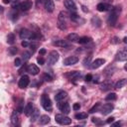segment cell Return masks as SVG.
<instances>
[{"label":"cell","mask_w":127,"mask_h":127,"mask_svg":"<svg viewBox=\"0 0 127 127\" xmlns=\"http://www.w3.org/2000/svg\"><path fill=\"white\" fill-rule=\"evenodd\" d=\"M7 43L9 45H13L15 43V35L13 33L8 34V36H7Z\"/></svg>","instance_id":"484cf974"},{"label":"cell","mask_w":127,"mask_h":127,"mask_svg":"<svg viewBox=\"0 0 127 127\" xmlns=\"http://www.w3.org/2000/svg\"><path fill=\"white\" fill-rule=\"evenodd\" d=\"M59 108L61 111L64 112V114H68L69 111H70V107H69V104L67 102H64L63 101H59V104H58Z\"/></svg>","instance_id":"8992f818"},{"label":"cell","mask_w":127,"mask_h":127,"mask_svg":"<svg viewBox=\"0 0 127 127\" xmlns=\"http://www.w3.org/2000/svg\"><path fill=\"white\" fill-rule=\"evenodd\" d=\"M91 24H92L94 27H100L101 21H100V19H99L97 16H94V17H92V19H91Z\"/></svg>","instance_id":"cb8c5ba5"},{"label":"cell","mask_w":127,"mask_h":127,"mask_svg":"<svg viewBox=\"0 0 127 127\" xmlns=\"http://www.w3.org/2000/svg\"><path fill=\"white\" fill-rule=\"evenodd\" d=\"M59 58H60V54L57 51H52L48 56V63L50 64H55L59 61Z\"/></svg>","instance_id":"5b68a950"},{"label":"cell","mask_w":127,"mask_h":127,"mask_svg":"<svg viewBox=\"0 0 127 127\" xmlns=\"http://www.w3.org/2000/svg\"><path fill=\"white\" fill-rule=\"evenodd\" d=\"M55 119H56V121L58 123H60L62 125H69L71 123V119L69 117L64 116L63 114H56Z\"/></svg>","instance_id":"277c9868"},{"label":"cell","mask_w":127,"mask_h":127,"mask_svg":"<svg viewBox=\"0 0 127 127\" xmlns=\"http://www.w3.org/2000/svg\"><path fill=\"white\" fill-rule=\"evenodd\" d=\"M70 20L73 21V22H78L79 21V16L75 12H71L70 13Z\"/></svg>","instance_id":"d6a6232c"},{"label":"cell","mask_w":127,"mask_h":127,"mask_svg":"<svg viewBox=\"0 0 127 127\" xmlns=\"http://www.w3.org/2000/svg\"><path fill=\"white\" fill-rule=\"evenodd\" d=\"M120 125H121V122H116L113 124V126H120Z\"/></svg>","instance_id":"f907efd6"},{"label":"cell","mask_w":127,"mask_h":127,"mask_svg":"<svg viewBox=\"0 0 127 127\" xmlns=\"http://www.w3.org/2000/svg\"><path fill=\"white\" fill-rule=\"evenodd\" d=\"M53 44H54V46L60 47V48H66V47H68V43L65 40H57Z\"/></svg>","instance_id":"d6986e66"},{"label":"cell","mask_w":127,"mask_h":127,"mask_svg":"<svg viewBox=\"0 0 127 127\" xmlns=\"http://www.w3.org/2000/svg\"><path fill=\"white\" fill-rule=\"evenodd\" d=\"M37 2H38V4H39V3H42V2L44 3V0H37Z\"/></svg>","instance_id":"f5cc1de1"},{"label":"cell","mask_w":127,"mask_h":127,"mask_svg":"<svg viewBox=\"0 0 127 127\" xmlns=\"http://www.w3.org/2000/svg\"><path fill=\"white\" fill-rule=\"evenodd\" d=\"M43 77H44V79H45L46 81H51V80L53 79V77H52L50 74H48V73H45Z\"/></svg>","instance_id":"f35d334b"},{"label":"cell","mask_w":127,"mask_h":127,"mask_svg":"<svg viewBox=\"0 0 127 127\" xmlns=\"http://www.w3.org/2000/svg\"><path fill=\"white\" fill-rule=\"evenodd\" d=\"M91 79H92V75H91V74L88 73V74L85 75V80H86V81H90Z\"/></svg>","instance_id":"7bdbcfd3"},{"label":"cell","mask_w":127,"mask_h":127,"mask_svg":"<svg viewBox=\"0 0 127 127\" xmlns=\"http://www.w3.org/2000/svg\"><path fill=\"white\" fill-rule=\"evenodd\" d=\"M33 6V2L32 0H24L23 2H21L19 4V8L22 10V11H28L32 8Z\"/></svg>","instance_id":"52a82bcc"},{"label":"cell","mask_w":127,"mask_h":127,"mask_svg":"<svg viewBox=\"0 0 127 127\" xmlns=\"http://www.w3.org/2000/svg\"><path fill=\"white\" fill-rule=\"evenodd\" d=\"M14 64H15V66H20L22 64V60L20 58H16L14 61Z\"/></svg>","instance_id":"74e56055"},{"label":"cell","mask_w":127,"mask_h":127,"mask_svg":"<svg viewBox=\"0 0 127 127\" xmlns=\"http://www.w3.org/2000/svg\"><path fill=\"white\" fill-rule=\"evenodd\" d=\"M119 42V40H118V38H116V37H114L112 40H111V43L112 44H117Z\"/></svg>","instance_id":"bcb514c9"},{"label":"cell","mask_w":127,"mask_h":127,"mask_svg":"<svg viewBox=\"0 0 127 127\" xmlns=\"http://www.w3.org/2000/svg\"><path fill=\"white\" fill-rule=\"evenodd\" d=\"M67 75H68L70 78H72V79H77V78L80 77L81 72H80V71H77V70H73V71H71L70 73H68Z\"/></svg>","instance_id":"7402d4cb"},{"label":"cell","mask_w":127,"mask_h":127,"mask_svg":"<svg viewBox=\"0 0 127 127\" xmlns=\"http://www.w3.org/2000/svg\"><path fill=\"white\" fill-rule=\"evenodd\" d=\"M57 26L60 30L64 31L66 29V22H65V14L62 11L60 12L59 16H58V22H57Z\"/></svg>","instance_id":"3957f363"},{"label":"cell","mask_w":127,"mask_h":127,"mask_svg":"<svg viewBox=\"0 0 127 127\" xmlns=\"http://www.w3.org/2000/svg\"><path fill=\"white\" fill-rule=\"evenodd\" d=\"M126 59H127V52H126L125 49L124 50H121V51H119L117 53V55H116V60L117 61L124 62V61H126Z\"/></svg>","instance_id":"5bb4252c"},{"label":"cell","mask_w":127,"mask_h":127,"mask_svg":"<svg viewBox=\"0 0 127 127\" xmlns=\"http://www.w3.org/2000/svg\"><path fill=\"white\" fill-rule=\"evenodd\" d=\"M22 56H23V60L24 61H28L31 58V53L30 52H24Z\"/></svg>","instance_id":"d590c367"},{"label":"cell","mask_w":127,"mask_h":127,"mask_svg":"<svg viewBox=\"0 0 127 127\" xmlns=\"http://www.w3.org/2000/svg\"><path fill=\"white\" fill-rule=\"evenodd\" d=\"M113 121H114V117H109V118L106 120V122H107V123H112Z\"/></svg>","instance_id":"7dc6e473"},{"label":"cell","mask_w":127,"mask_h":127,"mask_svg":"<svg viewBox=\"0 0 127 127\" xmlns=\"http://www.w3.org/2000/svg\"><path fill=\"white\" fill-rule=\"evenodd\" d=\"M72 109L75 110V111L79 110V109H80V104H79V103H74V104L72 105Z\"/></svg>","instance_id":"ab89813d"},{"label":"cell","mask_w":127,"mask_h":127,"mask_svg":"<svg viewBox=\"0 0 127 127\" xmlns=\"http://www.w3.org/2000/svg\"><path fill=\"white\" fill-rule=\"evenodd\" d=\"M126 84V79L125 78H122V79H119L116 83H115V88H122L124 85Z\"/></svg>","instance_id":"d4e9b609"},{"label":"cell","mask_w":127,"mask_h":127,"mask_svg":"<svg viewBox=\"0 0 127 127\" xmlns=\"http://www.w3.org/2000/svg\"><path fill=\"white\" fill-rule=\"evenodd\" d=\"M77 62H78V58L76 56H70V57H67L64 61V65H72V64H77Z\"/></svg>","instance_id":"30bf717a"},{"label":"cell","mask_w":127,"mask_h":127,"mask_svg":"<svg viewBox=\"0 0 127 127\" xmlns=\"http://www.w3.org/2000/svg\"><path fill=\"white\" fill-rule=\"evenodd\" d=\"M27 71H29V72H30L31 74H33V75H36V74L39 73L40 69H39V67H38L36 64H30L27 66Z\"/></svg>","instance_id":"9a60e30c"},{"label":"cell","mask_w":127,"mask_h":127,"mask_svg":"<svg viewBox=\"0 0 127 127\" xmlns=\"http://www.w3.org/2000/svg\"><path fill=\"white\" fill-rule=\"evenodd\" d=\"M103 64H105V60H104V59H95V60L91 63V67H92L93 69H95V68L100 67Z\"/></svg>","instance_id":"2e32d148"},{"label":"cell","mask_w":127,"mask_h":127,"mask_svg":"<svg viewBox=\"0 0 127 127\" xmlns=\"http://www.w3.org/2000/svg\"><path fill=\"white\" fill-rule=\"evenodd\" d=\"M41 102H42V106L46 111H51L53 109V104L52 101L50 99V97L46 94H43L41 97Z\"/></svg>","instance_id":"7a4b0ae2"},{"label":"cell","mask_w":127,"mask_h":127,"mask_svg":"<svg viewBox=\"0 0 127 127\" xmlns=\"http://www.w3.org/2000/svg\"><path fill=\"white\" fill-rule=\"evenodd\" d=\"M39 121H40V124H42V125H46V124L50 123L51 118H50L48 115H42V116L39 118Z\"/></svg>","instance_id":"44dd1931"},{"label":"cell","mask_w":127,"mask_h":127,"mask_svg":"<svg viewBox=\"0 0 127 127\" xmlns=\"http://www.w3.org/2000/svg\"><path fill=\"white\" fill-rule=\"evenodd\" d=\"M30 83V79H29V76L28 75H22L21 78L19 79V82H18V85L20 88H26Z\"/></svg>","instance_id":"ba28073f"},{"label":"cell","mask_w":127,"mask_h":127,"mask_svg":"<svg viewBox=\"0 0 127 127\" xmlns=\"http://www.w3.org/2000/svg\"><path fill=\"white\" fill-rule=\"evenodd\" d=\"M17 52H18V49H17L16 47H10V48H9V54H10L11 56L16 55Z\"/></svg>","instance_id":"e575fe53"},{"label":"cell","mask_w":127,"mask_h":127,"mask_svg":"<svg viewBox=\"0 0 127 127\" xmlns=\"http://www.w3.org/2000/svg\"><path fill=\"white\" fill-rule=\"evenodd\" d=\"M44 7H45L46 11L52 13L55 9V3L53 0H44Z\"/></svg>","instance_id":"7c38bea8"},{"label":"cell","mask_w":127,"mask_h":127,"mask_svg":"<svg viewBox=\"0 0 127 127\" xmlns=\"http://www.w3.org/2000/svg\"><path fill=\"white\" fill-rule=\"evenodd\" d=\"M115 70V66L114 65H108L105 69H104V73L107 74V75H110L113 73V71Z\"/></svg>","instance_id":"83f0119b"},{"label":"cell","mask_w":127,"mask_h":127,"mask_svg":"<svg viewBox=\"0 0 127 127\" xmlns=\"http://www.w3.org/2000/svg\"><path fill=\"white\" fill-rule=\"evenodd\" d=\"M113 108H114V105L112 103H106L101 107V113L103 115H107L113 110Z\"/></svg>","instance_id":"8fae6325"},{"label":"cell","mask_w":127,"mask_h":127,"mask_svg":"<svg viewBox=\"0 0 127 127\" xmlns=\"http://www.w3.org/2000/svg\"><path fill=\"white\" fill-rule=\"evenodd\" d=\"M21 45H22V46H23L24 48H27V47H28V46H29L30 44H29V42H28V41H26V40H24V41H23V42L21 43Z\"/></svg>","instance_id":"b9f144b4"},{"label":"cell","mask_w":127,"mask_h":127,"mask_svg":"<svg viewBox=\"0 0 127 127\" xmlns=\"http://www.w3.org/2000/svg\"><path fill=\"white\" fill-rule=\"evenodd\" d=\"M74 117L77 120H83V119H86L87 118V113H85V112H79V113H76Z\"/></svg>","instance_id":"4dcf8cb0"},{"label":"cell","mask_w":127,"mask_h":127,"mask_svg":"<svg viewBox=\"0 0 127 127\" xmlns=\"http://www.w3.org/2000/svg\"><path fill=\"white\" fill-rule=\"evenodd\" d=\"M81 9H82V11H83V12H85V13H86V12H88V9H86V7H85V6H81Z\"/></svg>","instance_id":"681fc988"},{"label":"cell","mask_w":127,"mask_h":127,"mask_svg":"<svg viewBox=\"0 0 127 127\" xmlns=\"http://www.w3.org/2000/svg\"><path fill=\"white\" fill-rule=\"evenodd\" d=\"M11 122H12L13 125H16L18 123V115H17L16 111H14L13 114H12V116H11Z\"/></svg>","instance_id":"1f68e13d"},{"label":"cell","mask_w":127,"mask_h":127,"mask_svg":"<svg viewBox=\"0 0 127 127\" xmlns=\"http://www.w3.org/2000/svg\"><path fill=\"white\" fill-rule=\"evenodd\" d=\"M92 122H93V123H96V124H100L98 118H92Z\"/></svg>","instance_id":"c3c4849f"},{"label":"cell","mask_w":127,"mask_h":127,"mask_svg":"<svg viewBox=\"0 0 127 127\" xmlns=\"http://www.w3.org/2000/svg\"><path fill=\"white\" fill-rule=\"evenodd\" d=\"M99 105H100V104H99V102H97V103H96V104H95L93 107H91V108L89 109V113H94V112H96V110L98 109Z\"/></svg>","instance_id":"8d00e7d4"},{"label":"cell","mask_w":127,"mask_h":127,"mask_svg":"<svg viewBox=\"0 0 127 127\" xmlns=\"http://www.w3.org/2000/svg\"><path fill=\"white\" fill-rule=\"evenodd\" d=\"M111 85L112 84L110 82H103L101 84V90H108V89H110Z\"/></svg>","instance_id":"836d02e7"},{"label":"cell","mask_w":127,"mask_h":127,"mask_svg":"<svg viewBox=\"0 0 127 127\" xmlns=\"http://www.w3.org/2000/svg\"><path fill=\"white\" fill-rule=\"evenodd\" d=\"M96 9H97L99 12H104V11H106V10H108V9H109V5H108V4H106V3L101 2V3H98V4H97Z\"/></svg>","instance_id":"ffe728a7"},{"label":"cell","mask_w":127,"mask_h":127,"mask_svg":"<svg viewBox=\"0 0 127 127\" xmlns=\"http://www.w3.org/2000/svg\"><path fill=\"white\" fill-rule=\"evenodd\" d=\"M120 11H121V8L118 7V6L114 7V8L111 10V12H110V14H109V16H108V24H109L110 26H114V25L116 24V22H117V20H118V16H119V14H120Z\"/></svg>","instance_id":"6da1fadb"},{"label":"cell","mask_w":127,"mask_h":127,"mask_svg":"<svg viewBox=\"0 0 127 127\" xmlns=\"http://www.w3.org/2000/svg\"><path fill=\"white\" fill-rule=\"evenodd\" d=\"M37 62H38V64H45V60H44L42 57L38 58V59H37Z\"/></svg>","instance_id":"60d3db41"},{"label":"cell","mask_w":127,"mask_h":127,"mask_svg":"<svg viewBox=\"0 0 127 127\" xmlns=\"http://www.w3.org/2000/svg\"><path fill=\"white\" fill-rule=\"evenodd\" d=\"M33 110H34V106H33V104H32L31 102L27 103V104H26V106H25V107H24V109H23V111H24L25 115H27V116L31 115V113L33 112Z\"/></svg>","instance_id":"ac0fdd59"},{"label":"cell","mask_w":127,"mask_h":127,"mask_svg":"<svg viewBox=\"0 0 127 127\" xmlns=\"http://www.w3.org/2000/svg\"><path fill=\"white\" fill-rule=\"evenodd\" d=\"M116 98H117L116 93H115V92H111V93H109V94L106 95L105 100H106V101H113V100H116Z\"/></svg>","instance_id":"f1b7e54d"},{"label":"cell","mask_w":127,"mask_h":127,"mask_svg":"<svg viewBox=\"0 0 127 127\" xmlns=\"http://www.w3.org/2000/svg\"><path fill=\"white\" fill-rule=\"evenodd\" d=\"M66 39H67V41H69V42H75V41H77V39H78V35H77L76 33H70V34L67 35Z\"/></svg>","instance_id":"603a6c76"},{"label":"cell","mask_w":127,"mask_h":127,"mask_svg":"<svg viewBox=\"0 0 127 127\" xmlns=\"http://www.w3.org/2000/svg\"><path fill=\"white\" fill-rule=\"evenodd\" d=\"M31 115H32V117H31V121H32V122H34V121H36L37 119H39V118H40L38 109H35V110H33V112L31 113Z\"/></svg>","instance_id":"f546056e"},{"label":"cell","mask_w":127,"mask_h":127,"mask_svg":"<svg viewBox=\"0 0 127 127\" xmlns=\"http://www.w3.org/2000/svg\"><path fill=\"white\" fill-rule=\"evenodd\" d=\"M46 53H47V51H46L45 49H41V50L39 51V54H40V56H44V55H46Z\"/></svg>","instance_id":"ee69618b"},{"label":"cell","mask_w":127,"mask_h":127,"mask_svg":"<svg viewBox=\"0 0 127 127\" xmlns=\"http://www.w3.org/2000/svg\"><path fill=\"white\" fill-rule=\"evenodd\" d=\"M89 62H90V58H88V59H85L84 61H83V64H84V65L86 66V65H88L89 64Z\"/></svg>","instance_id":"f6af8a7d"},{"label":"cell","mask_w":127,"mask_h":127,"mask_svg":"<svg viewBox=\"0 0 127 127\" xmlns=\"http://www.w3.org/2000/svg\"><path fill=\"white\" fill-rule=\"evenodd\" d=\"M64 5L67 10H69L71 12H75L76 11V5H75L73 0H64Z\"/></svg>","instance_id":"9c48e42d"},{"label":"cell","mask_w":127,"mask_h":127,"mask_svg":"<svg viewBox=\"0 0 127 127\" xmlns=\"http://www.w3.org/2000/svg\"><path fill=\"white\" fill-rule=\"evenodd\" d=\"M66 96H67V93L65 91H60L55 95V99L57 102H59V101H63L64 99H65Z\"/></svg>","instance_id":"e0dca14e"},{"label":"cell","mask_w":127,"mask_h":127,"mask_svg":"<svg viewBox=\"0 0 127 127\" xmlns=\"http://www.w3.org/2000/svg\"><path fill=\"white\" fill-rule=\"evenodd\" d=\"M31 35H32V32H31L30 30H28V29H25V28H24V29H21L20 34H19V36H20V38H21L22 40L30 39Z\"/></svg>","instance_id":"4fadbf2b"},{"label":"cell","mask_w":127,"mask_h":127,"mask_svg":"<svg viewBox=\"0 0 127 127\" xmlns=\"http://www.w3.org/2000/svg\"><path fill=\"white\" fill-rule=\"evenodd\" d=\"M91 41V39L89 38V37H80V38H78L77 39V42L79 43V44H87V43H89Z\"/></svg>","instance_id":"4316f807"},{"label":"cell","mask_w":127,"mask_h":127,"mask_svg":"<svg viewBox=\"0 0 127 127\" xmlns=\"http://www.w3.org/2000/svg\"><path fill=\"white\" fill-rule=\"evenodd\" d=\"M3 2H4L5 4H8V3L10 2V0H3Z\"/></svg>","instance_id":"816d5d0a"}]
</instances>
